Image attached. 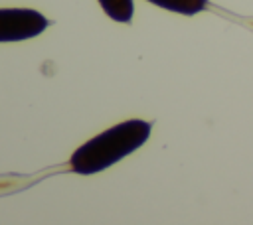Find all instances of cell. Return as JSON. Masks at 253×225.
Returning <instances> with one entry per match:
<instances>
[{"label": "cell", "mask_w": 253, "mask_h": 225, "mask_svg": "<svg viewBox=\"0 0 253 225\" xmlns=\"http://www.w3.org/2000/svg\"><path fill=\"white\" fill-rule=\"evenodd\" d=\"M47 28L45 16L32 8H0V41H22Z\"/></svg>", "instance_id": "2"}, {"label": "cell", "mask_w": 253, "mask_h": 225, "mask_svg": "<svg viewBox=\"0 0 253 225\" xmlns=\"http://www.w3.org/2000/svg\"><path fill=\"white\" fill-rule=\"evenodd\" d=\"M152 124L140 118L119 122L81 144L69 158V168L77 174H95L111 168L125 156L140 148L150 136Z\"/></svg>", "instance_id": "1"}, {"label": "cell", "mask_w": 253, "mask_h": 225, "mask_svg": "<svg viewBox=\"0 0 253 225\" xmlns=\"http://www.w3.org/2000/svg\"><path fill=\"white\" fill-rule=\"evenodd\" d=\"M150 4H156L164 10L184 14V16H194L198 12H204L208 8V0H148Z\"/></svg>", "instance_id": "3"}, {"label": "cell", "mask_w": 253, "mask_h": 225, "mask_svg": "<svg viewBox=\"0 0 253 225\" xmlns=\"http://www.w3.org/2000/svg\"><path fill=\"white\" fill-rule=\"evenodd\" d=\"M99 4L105 10V14L115 22L128 24L132 20V12H134L132 0H99Z\"/></svg>", "instance_id": "4"}]
</instances>
